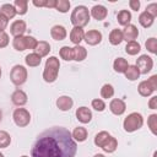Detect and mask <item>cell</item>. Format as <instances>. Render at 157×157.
<instances>
[{"mask_svg": "<svg viewBox=\"0 0 157 157\" xmlns=\"http://www.w3.org/2000/svg\"><path fill=\"white\" fill-rule=\"evenodd\" d=\"M9 34L6 32H0V48H5L9 45Z\"/></svg>", "mask_w": 157, "mask_h": 157, "instance_id": "b9f144b4", "label": "cell"}, {"mask_svg": "<svg viewBox=\"0 0 157 157\" xmlns=\"http://www.w3.org/2000/svg\"><path fill=\"white\" fill-rule=\"evenodd\" d=\"M45 4H47V0H40V1L33 0V5L37 7H43V6H45Z\"/></svg>", "mask_w": 157, "mask_h": 157, "instance_id": "c3c4849f", "label": "cell"}, {"mask_svg": "<svg viewBox=\"0 0 157 157\" xmlns=\"http://www.w3.org/2000/svg\"><path fill=\"white\" fill-rule=\"evenodd\" d=\"M124 75H125V77L129 80V81H135V80H137L139 77H140V71H139V69L135 66V65H129L128 66V69H126V71L124 72Z\"/></svg>", "mask_w": 157, "mask_h": 157, "instance_id": "f1b7e54d", "label": "cell"}, {"mask_svg": "<svg viewBox=\"0 0 157 157\" xmlns=\"http://www.w3.org/2000/svg\"><path fill=\"white\" fill-rule=\"evenodd\" d=\"M83 37H85V32L81 27H74L70 32V40L75 45H80V43L83 40Z\"/></svg>", "mask_w": 157, "mask_h": 157, "instance_id": "e0dca14e", "label": "cell"}, {"mask_svg": "<svg viewBox=\"0 0 157 157\" xmlns=\"http://www.w3.org/2000/svg\"><path fill=\"white\" fill-rule=\"evenodd\" d=\"M37 39L32 36H26V45H27V49H34L36 45H37Z\"/></svg>", "mask_w": 157, "mask_h": 157, "instance_id": "60d3db41", "label": "cell"}, {"mask_svg": "<svg viewBox=\"0 0 157 157\" xmlns=\"http://www.w3.org/2000/svg\"><path fill=\"white\" fill-rule=\"evenodd\" d=\"M59 69H60L59 59L56 56H49L45 61V66H44V71H43V80L49 83L54 82L58 78Z\"/></svg>", "mask_w": 157, "mask_h": 157, "instance_id": "3957f363", "label": "cell"}, {"mask_svg": "<svg viewBox=\"0 0 157 157\" xmlns=\"http://www.w3.org/2000/svg\"><path fill=\"white\" fill-rule=\"evenodd\" d=\"M0 157H5V156H4V155H2L1 152H0Z\"/></svg>", "mask_w": 157, "mask_h": 157, "instance_id": "f5cc1de1", "label": "cell"}, {"mask_svg": "<svg viewBox=\"0 0 157 157\" xmlns=\"http://www.w3.org/2000/svg\"><path fill=\"white\" fill-rule=\"evenodd\" d=\"M147 125L153 135H157V114H151L147 119Z\"/></svg>", "mask_w": 157, "mask_h": 157, "instance_id": "74e56055", "label": "cell"}, {"mask_svg": "<svg viewBox=\"0 0 157 157\" xmlns=\"http://www.w3.org/2000/svg\"><path fill=\"white\" fill-rule=\"evenodd\" d=\"M121 42H123L121 29H119V28L112 29V32L109 33V43L113 44V45H119Z\"/></svg>", "mask_w": 157, "mask_h": 157, "instance_id": "484cf974", "label": "cell"}, {"mask_svg": "<svg viewBox=\"0 0 157 157\" xmlns=\"http://www.w3.org/2000/svg\"><path fill=\"white\" fill-rule=\"evenodd\" d=\"M147 81H148V83L151 85V87L156 91V90H157V75H152Z\"/></svg>", "mask_w": 157, "mask_h": 157, "instance_id": "f6af8a7d", "label": "cell"}, {"mask_svg": "<svg viewBox=\"0 0 157 157\" xmlns=\"http://www.w3.org/2000/svg\"><path fill=\"white\" fill-rule=\"evenodd\" d=\"M25 61H26V65H27V66H29V67H36V66H39V65H40L42 58H40L38 54H36V53L33 52V53H29V54L26 55Z\"/></svg>", "mask_w": 157, "mask_h": 157, "instance_id": "7402d4cb", "label": "cell"}, {"mask_svg": "<svg viewBox=\"0 0 157 157\" xmlns=\"http://www.w3.org/2000/svg\"><path fill=\"white\" fill-rule=\"evenodd\" d=\"M109 109L110 112L114 114V115H121L125 113L126 110V104L123 99H119V98H114L110 101L109 103Z\"/></svg>", "mask_w": 157, "mask_h": 157, "instance_id": "9c48e42d", "label": "cell"}, {"mask_svg": "<svg viewBox=\"0 0 157 157\" xmlns=\"http://www.w3.org/2000/svg\"><path fill=\"white\" fill-rule=\"evenodd\" d=\"M33 50L40 58L47 56L49 54V52H50V44L48 42H45V40H39V42H37V45H36V48Z\"/></svg>", "mask_w": 157, "mask_h": 157, "instance_id": "ac0fdd59", "label": "cell"}, {"mask_svg": "<svg viewBox=\"0 0 157 157\" xmlns=\"http://www.w3.org/2000/svg\"><path fill=\"white\" fill-rule=\"evenodd\" d=\"M70 1L69 0H56V5H55V10H58L61 13H65L70 10Z\"/></svg>", "mask_w": 157, "mask_h": 157, "instance_id": "d590c367", "label": "cell"}, {"mask_svg": "<svg viewBox=\"0 0 157 157\" xmlns=\"http://www.w3.org/2000/svg\"><path fill=\"white\" fill-rule=\"evenodd\" d=\"M142 125H144V118L137 112L130 113L124 119V123H123V128L126 132H134V131L139 130Z\"/></svg>", "mask_w": 157, "mask_h": 157, "instance_id": "277c9868", "label": "cell"}, {"mask_svg": "<svg viewBox=\"0 0 157 157\" xmlns=\"http://www.w3.org/2000/svg\"><path fill=\"white\" fill-rule=\"evenodd\" d=\"M145 45H146V49H147L150 53H152V54H156V53H157V40H156L155 37L148 38V39L146 40Z\"/></svg>", "mask_w": 157, "mask_h": 157, "instance_id": "f35d334b", "label": "cell"}, {"mask_svg": "<svg viewBox=\"0 0 157 157\" xmlns=\"http://www.w3.org/2000/svg\"><path fill=\"white\" fill-rule=\"evenodd\" d=\"M74 105V101L71 97L69 96H60L58 99H56V107L63 110V112H66V110H70Z\"/></svg>", "mask_w": 157, "mask_h": 157, "instance_id": "2e32d148", "label": "cell"}, {"mask_svg": "<svg viewBox=\"0 0 157 157\" xmlns=\"http://www.w3.org/2000/svg\"><path fill=\"white\" fill-rule=\"evenodd\" d=\"M90 11L85 5H78L76 6L70 16V21L74 25V27H85L90 22Z\"/></svg>", "mask_w": 157, "mask_h": 157, "instance_id": "7a4b0ae2", "label": "cell"}, {"mask_svg": "<svg viewBox=\"0 0 157 157\" xmlns=\"http://www.w3.org/2000/svg\"><path fill=\"white\" fill-rule=\"evenodd\" d=\"M137 92H139V94L142 96V97H148V96H151V94L155 92V90L151 87V85H150L148 81L146 80V81H141V82L139 83V86H137Z\"/></svg>", "mask_w": 157, "mask_h": 157, "instance_id": "d6986e66", "label": "cell"}, {"mask_svg": "<svg viewBox=\"0 0 157 157\" xmlns=\"http://www.w3.org/2000/svg\"><path fill=\"white\" fill-rule=\"evenodd\" d=\"M141 50V45L140 43H137L136 40H132V42H128L126 47H125V52L129 54V55H136L139 54Z\"/></svg>", "mask_w": 157, "mask_h": 157, "instance_id": "d6a6232c", "label": "cell"}, {"mask_svg": "<svg viewBox=\"0 0 157 157\" xmlns=\"http://www.w3.org/2000/svg\"><path fill=\"white\" fill-rule=\"evenodd\" d=\"M135 66L139 69L140 74L146 75L147 72H150L152 70V67H153V60L147 54H142V55H140L136 59V65Z\"/></svg>", "mask_w": 157, "mask_h": 157, "instance_id": "52a82bcc", "label": "cell"}, {"mask_svg": "<svg viewBox=\"0 0 157 157\" xmlns=\"http://www.w3.org/2000/svg\"><path fill=\"white\" fill-rule=\"evenodd\" d=\"M91 104H92V108H93L94 110H97V112H103V110L105 109V103H104V101L101 99V98H94Z\"/></svg>", "mask_w": 157, "mask_h": 157, "instance_id": "ab89813d", "label": "cell"}, {"mask_svg": "<svg viewBox=\"0 0 157 157\" xmlns=\"http://www.w3.org/2000/svg\"><path fill=\"white\" fill-rule=\"evenodd\" d=\"M1 120H2V112L0 110V121H1Z\"/></svg>", "mask_w": 157, "mask_h": 157, "instance_id": "816d5d0a", "label": "cell"}, {"mask_svg": "<svg viewBox=\"0 0 157 157\" xmlns=\"http://www.w3.org/2000/svg\"><path fill=\"white\" fill-rule=\"evenodd\" d=\"M74 50V60L75 61H82L86 59L87 56V50L85 47L82 45H75V48H72Z\"/></svg>", "mask_w": 157, "mask_h": 157, "instance_id": "83f0119b", "label": "cell"}, {"mask_svg": "<svg viewBox=\"0 0 157 157\" xmlns=\"http://www.w3.org/2000/svg\"><path fill=\"white\" fill-rule=\"evenodd\" d=\"M128 66H129V64H128L126 59H124V58H117V59L114 60V63H113V69H114V71H117V72H119V74H124V72L126 71Z\"/></svg>", "mask_w": 157, "mask_h": 157, "instance_id": "4316f807", "label": "cell"}, {"mask_svg": "<svg viewBox=\"0 0 157 157\" xmlns=\"http://www.w3.org/2000/svg\"><path fill=\"white\" fill-rule=\"evenodd\" d=\"M27 69L22 65H15L12 69H11V72H10V80L13 85L16 86H21L26 82L27 80Z\"/></svg>", "mask_w": 157, "mask_h": 157, "instance_id": "5b68a950", "label": "cell"}, {"mask_svg": "<svg viewBox=\"0 0 157 157\" xmlns=\"http://www.w3.org/2000/svg\"><path fill=\"white\" fill-rule=\"evenodd\" d=\"M13 7L16 10V13L18 15H25L28 10V1L27 0H15Z\"/></svg>", "mask_w": 157, "mask_h": 157, "instance_id": "f546056e", "label": "cell"}, {"mask_svg": "<svg viewBox=\"0 0 157 157\" xmlns=\"http://www.w3.org/2000/svg\"><path fill=\"white\" fill-rule=\"evenodd\" d=\"M26 29H27L26 22L22 21V20H16L10 26V33L13 37H21V36H23V33L26 32Z\"/></svg>", "mask_w": 157, "mask_h": 157, "instance_id": "8fae6325", "label": "cell"}, {"mask_svg": "<svg viewBox=\"0 0 157 157\" xmlns=\"http://www.w3.org/2000/svg\"><path fill=\"white\" fill-rule=\"evenodd\" d=\"M123 33V40H126V42H132L137 38L139 36V29L135 25H128L124 27V29L121 31Z\"/></svg>", "mask_w": 157, "mask_h": 157, "instance_id": "30bf717a", "label": "cell"}, {"mask_svg": "<svg viewBox=\"0 0 157 157\" xmlns=\"http://www.w3.org/2000/svg\"><path fill=\"white\" fill-rule=\"evenodd\" d=\"M90 15H91L94 20H97V21H102V20H104V18L107 17V15H108V10H107V7L103 6V5H94V6L91 9Z\"/></svg>", "mask_w": 157, "mask_h": 157, "instance_id": "5bb4252c", "label": "cell"}, {"mask_svg": "<svg viewBox=\"0 0 157 157\" xmlns=\"http://www.w3.org/2000/svg\"><path fill=\"white\" fill-rule=\"evenodd\" d=\"M76 118H77V120L80 123L87 124L92 119V112L87 107H80V108L76 109Z\"/></svg>", "mask_w": 157, "mask_h": 157, "instance_id": "7c38bea8", "label": "cell"}, {"mask_svg": "<svg viewBox=\"0 0 157 157\" xmlns=\"http://www.w3.org/2000/svg\"><path fill=\"white\" fill-rule=\"evenodd\" d=\"M101 96H102V98H105V99L112 98L114 96V88H113V86L110 83H104L102 86V88H101Z\"/></svg>", "mask_w": 157, "mask_h": 157, "instance_id": "836d02e7", "label": "cell"}, {"mask_svg": "<svg viewBox=\"0 0 157 157\" xmlns=\"http://www.w3.org/2000/svg\"><path fill=\"white\" fill-rule=\"evenodd\" d=\"M21 157H28V156H21Z\"/></svg>", "mask_w": 157, "mask_h": 157, "instance_id": "11a10c76", "label": "cell"}, {"mask_svg": "<svg viewBox=\"0 0 157 157\" xmlns=\"http://www.w3.org/2000/svg\"><path fill=\"white\" fill-rule=\"evenodd\" d=\"M12 118H13L15 124L17 126H20V128L27 126L29 124V121H31V114L26 108H16L13 110Z\"/></svg>", "mask_w": 157, "mask_h": 157, "instance_id": "8992f818", "label": "cell"}, {"mask_svg": "<svg viewBox=\"0 0 157 157\" xmlns=\"http://www.w3.org/2000/svg\"><path fill=\"white\" fill-rule=\"evenodd\" d=\"M59 54H60V58L64 59L65 61L74 60V50H72V48L69 47V45H64V47H61Z\"/></svg>", "mask_w": 157, "mask_h": 157, "instance_id": "1f68e13d", "label": "cell"}, {"mask_svg": "<svg viewBox=\"0 0 157 157\" xmlns=\"http://www.w3.org/2000/svg\"><path fill=\"white\" fill-rule=\"evenodd\" d=\"M77 151L76 141L71 132L63 128L55 126L42 132L34 142L32 157H75Z\"/></svg>", "mask_w": 157, "mask_h": 157, "instance_id": "6da1fadb", "label": "cell"}, {"mask_svg": "<svg viewBox=\"0 0 157 157\" xmlns=\"http://www.w3.org/2000/svg\"><path fill=\"white\" fill-rule=\"evenodd\" d=\"M0 13L4 15L7 20L13 18V17L17 15V13H16V10H15V7H13L12 4H4V5H1V6H0Z\"/></svg>", "mask_w": 157, "mask_h": 157, "instance_id": "cb8c5ba5", "label": "cell"}, {"mask_svg": "<svg viewBox=\"0 0 157 157\" xmlns=\"http://www.w3.org/2000/svg\"><path fill=\"white\" fill-rule=\"evenodd\" d=\"M117 20H118V23L121 25V26H128L130 25V21H131V12L129 10H121L118 12L117 15Z\"/></svg>", "mask_w": 157, "mask_h": 157, "instance_id": "603a6c76", "label": "cell"}, {"mask_svg": "<svg viewBox=\"0 0 157 157\" xmlns=\"http://www.w3.org/2000/svg\"><path fill=\"white\" fill-rule=\"evenodd\" d=\"M11 101H12V103H13L15 105L22 107V105H25V104L27 103V94H26L25 91L17 88V90H15L13 93L11 94Z\"/></svg>", "mask_w": 157, "mask_h": 157, "instance_id": "4fadbf2b", "label": "cell"}, {"mask_svg": "<svg viewBox=\"0 0 157 157\" xmlns=\"http://www.w3.org/2000/svg\"><path fill=\"white\" fill-rule=\"evenodd\" d=\"M7 25H9V20L4 15L0 13V32H5Z\"/></svg>", "mask_w": 157, "mask_h": 157, "instance_id": "ee69618b", "label": "cell"}, {"mask_svg": "<svg viewBox=\"0 0 157 157\" xmlns=\"http://www.w3.org/2000/svg\"><path fill=\"white\" fill-rule=\"evenodd\" d=\"M129 6L131 7V10L137 11V10L140 9V1H139V0H130V1H129Z\"/></svg>", "mask_w": 157, "mask_h": 157, "instance_id": "bcb514c9", "label": "cell"}, {"mask_svg": "<svg viewBox=\"0 0 157 157\" xmlns=\"http://www.w3.org/2000/svg\"><path fill=\"white\" fill-rule=\"evenodd\" d=\"M83 40L88 44V45H97L102 42V33L97 29H91V31H87L85 33V37H83Z\"/></svg>", "mask_w": 157, "mask_h": 157, "instance_id": "ba28073f", "label": "cell"}, {"mask_svg": "<svg viewBox=\"0 0 157 157\" xmlns=\"http://www.w3.org/2000/svg\"><path fill=\"white\" fill-rule=\"evenodd\" d=\"M148 107L151 109H156L157 108V96H153L150 101H148Z\"/></svg>", "mask_w": 157, "mask_h": 157, "instance_id": "7dc6e473", "label": "cell"}, {"mask_svg": "<svg viewBox=\"0 0 157 157\" xmlns=\"http://www.w3.org/2000/svg\"><path fill=\"white\" fill-rule=\"evenodd\" d=\"M11 144V136L7 131L0 130V148H6Z\"/></svg>", "mask_w": 157, "mask_h": 157, "instance_id": "e575fe53", "label": "cell"}, {"mask_svg": "<svg viewBox=\"0 0 157 157\" xmlns=\"http://www.w3.org/2000/svg\"><path fill=\"white\" fill-rule=\"evenodd\" d=\"M12 45L17 52H23L27 49L26 45V36H21V37H15L12 40Z\"/></svg>", "mask_w": 157, "mask_h": 157, "instance_id": "4dcf8cb0", "label": "cell"}, {"mask_svg": "<svg viewBox=\"0 0 157 157\" xmlns=\"http://www.w3.org/2000/svg\"><path fill=\"white\" fill-rule=\"evenodd\" d=\"M93 157H104V156H103L102 153H97V155H94Z\"/></svg>", "mask_w": 157, "mask_h": 157, "instance_id": "f907efd6", "label": "cell"}, {"mask_svg": "<svg viewBox=\"0 0 157 157\" xmlns=\"http://www.w3.org/2000/svg\"><path fill=\"white\" fill-rule=\"evenodd\" d=\"M145 11L148 12L152 17H156V16H157V4H156V2H152V4L147 5V7H146Z\"/></svg>", "mask_w": 157, "mask_h": 157, "instance_id": "7bdbcfd3", "label": "cell"}, {"mask_svg": "<svg viewBox=\"0 0 157 157\" xmlns=\"http://www.w3.org/2000/svg\"><path fill=\"white\" fill-rule=\"evenodd\" d=\"M87 130L86 128L83 126H77L74 129V131L71 132V136L75 141H78V142H83L86 139H87Z\"/></svg>", "mask_w": 157, "mask_h": 157, "instance_id": "44dd1931", "label": "cell"}, {"mask_svg": "<svg viewBox=\"0 0 157 157\" xmlns=\"http://www.w3.org/2000/svg\"><path fill=\"white\" fill-rule=\"evenodd\" d=\"M117 147H118V141H117V139L113 137V136H109V137L104 141V144L101 146V148H102L104 152H107V153L114 152V151L117 150Z\"/></svg>", "mask_w": 157, "mask_h": 157, "instance_id": "ffe728a7", "label": "cell"}, {"mask_svg": "<svg viewBox=\"0 0 157 157\" xmlns=\"http://www.w3.org/2000/svg\"><path fill=\"white\" fill-rule=\"evenodd\" d=\"M153 21H155V17H152L148 12H146V11H142L141 13H140V16H139V23L142 26V27H145V28H148V27H151L152 25H153Z\"/></svg>", "mask_w": 157, "mask_h": 157, "instance_id": "d4e9b609", "label": "cell"}, {"mask_svg": "<svg viewBox=\"0 0 157 157\" xmlns=\"http://www.w3.org/2000/svg\"><path fill=\"white\" fill-rule=\"evenodd\" d=\"M0 77H1V67H0Z\"/></svg>", "mask_w": 157, "mask_h": 157, "instance_id": "db71d44e", "label": "cell"}, {"mask_svg": "<svg viewBox=\"0 0 157 157\" xmlns=\"http://www.w3.org/2000/svg\"><path fill=\"white\" fill-rule=\"evenodd\" d=\"M50 36L53 39L55 40H64L67 36V32H66V28L61 25H55L52 27L50 29Z\"/></svg>", "mask_w": 157, "mask_h": 157, "instance_id": "9a60e30c", "label": "cell"}, {"mask_svg": "<svg viewBox=\"0 0 157 157\" xmlns=\"http://www.w3.org/2000/svg\"><path fill=\"white\" fill-rule=\"evenodd\" d=\"M55 5H56V0H47L45 7H53V9H55Z\"/></svg>", "mask_w": 157, "mask_h": 157, "instance_id": "681fc988", "label": "cell"}, {"mask_svg": "<svg viewBox=\"0 0 157 157\" xmlns=\"http://www.w3.org/2000/svg\"><path fill=\"white\" fill-rule=\"evenodd\" d=\"M109 136H110L109 132H107V131H99V132L94 136V145L98 146V147H101V146L104 144V141H105Z\"/></svg>", "mask_w": 157, "mask_h": 157, "instance_id": "8d00e7d4", "label": "cell"}]
</instances>
